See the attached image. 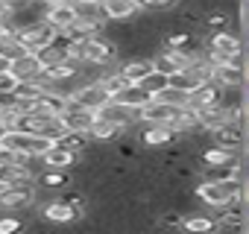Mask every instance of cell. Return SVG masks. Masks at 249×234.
I'll use <instances>...</instances> for the list:
<instances>
[{"label":"cell","instance_id":"15","mask_svg":"<svg viewBox=\"0 0 249 234\" xmlns=\"http://www.w3.org/2000/svg\"><path fill=\"white\" fill-rule=\"evenodd\" d=\"M41 217L47 222H73L76 219V211L62 196H50L47 202H41Z\"/></svg>","mask_w":249,"mask_h":234},{"label":"cell","instance_id":"24","mask_svg":"<svg viewBox=\"0 0 249 234\" xmlns=\"http://www.w3.org/2000/svg\"><path fill=\"white\" fill-rule=\"evenodd\" d=\"M56 144H62V147H68L71 152L79 155V152L88 147V135H82V132H62V138H59Z\"/></svg>","mask_w":249,"mask_h":234},{"label":"cell","instance_id":"9","mask_svg":"<svg viewBox=\"0 0 249 234\" xmlns=\"http://www.w3.org/2000/svg\"><path fill=\"white\" fill-rule=\"evenodd\" d=\"M211 82L217 88H243V65L237 62L211 65Z\"/></svg>","mask_w":249,"mask_h":234},{"label":"cell","instance_id":"29","mask_svg":"<svg viewBox=\"0 0 249 234\" xmlns=\"http://www.w3.org/2000/svg\"><path fill=\"white\" fill-rule=\"evenodd\" d=\"M3 132H6V126H3V123H0V135H3Z\"/></svg>","mask_w":249,"mask_h":234},{"label":"cell","instance_id":"25","mask_svg":"<svg viewBox=\"0 0 249 234\" xmlns=\"http://www.w3.org/2000/svg\"><path fill=\"white\" fill-rule=\"evenodd\" d=\"M18 228H24V222L18 217H0V234H12Z\"/></svg>","mask_w":249,"mask_h":234},{"label":"cell","instance_id":"19","mask_svg":"<svg viewBox=\"0 0 249 234\" xmlns=\"http://www.w3.org/2000/svg\"><path fill=\"white\" fill-rule=\"evenodd\" d=\"M65 33H68V38H71L73 44H79V41H85V38H91V35H100V24H88V21H79V18H76Z\"/></svg>","mask_w":249,"mask_h":234},{"label":"cell","instance_id":"2","mask_svg":"<svg viewBox=\"0 0 249 234\" xmlns=\"http://www.w3.org/2000/svg\"><path fill=\"white\" fill-rule=\"evenodd\" d=\"M36 182H9L0 187V211H33L36 208Z\"/></svg>","mask_w":249,"mask_h":234},{"label":"cell","instance_id":"14","mask_svg":"<svg viewBox=\"0 0 249 234\" xmlns=\"http://www.w3.org/2000/svg\"><path fill=\"white\" fill-rule=\"evenodd\" d=\"M50 35H53V30H50V24H44V18L36 21V24H30V27H24V30H18V38L27 44L30 53L38 50V47H44L50 41Z\"/></svg>","mask_w":249,"mask_h":234},{"label":"cell","instance_id":"5","mask_svg":"<svg viewBox=\"0 0 249 234\" xmlns=\"http://www.w3.org/2000/svg\"><path fill=\"white\" fill-rule=\"evenodd\" d=\"M68 100H71L73 105H82V108L97 111V108L108 100V94H106V88H103L97 79H88V82H79V85L68 94Z\"/></svg>","mask_w":249,"mask_h":234},{"label":"cell","instance_id":"20","mask_svg":"<svg viewBox=\"0 0 249 234\" xmlns=\"http://www.w3.org/2000/svg\"><path fill=\"white\" fill-rule=\"evenodd\" d=\"M73 12L79 21H88V24H100L103 27V12H100V3H73Z\"/></svg>","mask_w":249,"mask_h":234},{"label":"cell","instance_id":"8","mask_svg":"<svg viewBox=\"0 0 249 234\" xmlns=\"http://www.w3.org/2000/svg\"><path fill=\"white\" fill-rule=\"evenodd\" d=\"M100 12L106 21H132L141 15L138 0H100Z\"/></svg>","mask_w":249,"mask_h":234},{"label":"cell","instance_id":"17","mask_svg":"<svg viewBox=\"0 0 249 234\" xmlns=\"http://www.w3.org/2000/svg\"><path fill=\"white\" fill-rule=\"evenodd\" d=\"M24 53H30V50H27V44L18 38V33H3V35H0V56H3L6 62H15V59H21Z\"/></svg>","mask_w":249,"mask_h":234},{"label":"cell","instance_id":"3","mask_svg":"<svg viewBox=\"0 0 249 234\" xmlns=\"http://www.w3.org/2000/svg\"><path fill=\"white\" fill-rule=\"evenodd\" d=\"M97 117H103V120L120 126L123 132H132V129L141 123V120H138V108H129V105H123V102H117V100H111V97L97 108Z\"/></svg>","mask_w":249,"mask_h":234},{"label":"cell","instance_id":"1","mask_svg":"<svg viewBox=\"0 0 249 234\" xmlns=\"http://www.w3.org/2000/svg\"><path fill=\"white\" fill-rule=\"evenodd\" d=\"M194 199L202 205L220 211L226 205H240L243 202V182L237 179H196L194 184Z\"/></svg>","mask_w":249,"mask_h":234},{"label":"cell","instance_id":"27","mask_svg":"<svg viewBox=\"0 0 249 234\" xmlns=\"http://www.w3.org/2000/svg\"><path fill=\"white\" fill-rule=\"evenodd\" d=\"M41 6H56V3H71V0H38Z\"/></svg>","mask_w":249,"mask_h":234},{"label":"cell","instance_id":"21","mask_svg":"<svg viewBox=\"0 0 249 234\" xmlns=\"http://www.w3.org/2000/svg\"><path fill=\"white\" fill-rule=\"evenodd\" d=\"M138 85H141L150 97H156L161 88H167V73H161V70H156V67H153V70H150V73H147Z\"/></svg>","mask_w":249,"mask_h":234},{"label":"cell","instance_id":"12","mask_svg":"<svg viewBox=\"0 0 249 234\" xmlns=\"http://www.w3.org/2000/svg\"><path fill=\"white\" fill-rule=\"evenodd\" d=\"M117 70H120V76L126 79V82L138 85V82L153 70V59H150V56H129V59H120Z\"/></svg>","mask_w":249,"mask_h":234},{"label":"cell","instance_id":"6","mask_svg":"<svg viewBox=\"0 0 249 234\" xmlns=\"http://www.w3.org/2000/svg\"><path fill=\"white\" fill-rule=\"evenodd\" d=\"M182 108L170 105V102H161V100H150L144 108H138V120L141 123H164V126H173V120L179 117Z\"/></svg>","mask_w":249,"mask_h":234},{"label":"cell","instance_id":"22","mask_svg":"<svg viewBox=\"0 0 249 234\" xmlns=\"http://www.w3.org/2000/svg\"><path fill=\"white\" fill-rule=\"evenodd\" d=\"M156 100H161V102H170V105H176V108H185V105H188V91L167 85V88H161V91L156 94Z\"/></svg>","mask_w":249,"mask_h":234},{"label":"cell","instance_id":"23","mask_svg":"<svg viewBox=\"0 0 249 234\" xmlns=\"http://www.w3.org/2000/svg\"><path fill=\"white\" fill-rule=\"evenodd\" d=\"M141 12H150V15H164V12H173L179 6V0H138Z\"/></svg>","mask_w":249,"mask_h":234},{"label":"cell","instance_id":"18","mask_svg":"<svg viewBox=\"0 0 249 234\" xmlns=\"http://www.w3.org/2000/svg\"><path fill=\"white\" fill-rule=\"evenodd\" d=\"M214 225H217V219L205 217V214H194V217L182 219V228L191 231V234H214Z\"/></svg>","mask_w":249,"mask_h":234},{"label":"cell","instance_id":"13","mask_svg":"<svg viewBox=\"0 0 249 234\" xmlns=\"http://www.w3.org/2000/svg\"><path fill=\"white\" fill-rule=\"evenodd\" d=\"M6 70L21 82V79H38V76L44 73V65L38 62V56H36V53H24L21 59L9 62V67H6Z\"/></svg>","mask_w":249,"mask_h":234},{"label":"cell","instance_id":"4","mask_svg":"<svg viewBox=\"0 0 249 234\" xmlns=\"http://www.w3.org/2000/svg\"><path fill=\"white\" fill-rule=\"evenodd\" d=\"M56 117H59V123H62L65 132H82V135H88V129H91V123H94L97 111L82 108V105H73V102L68 100V105H65Z\"/></svg>","mask_w":249,"mask_h":234},{"label":"cell","instance_id":"7","mask_svg":"<svg viewBox=\"0 0 249 234\" xmlns=\"http://www.w3.org/2000/svg\"><path fill=\"white\" fill-rule=\"evenodd\" d=\"M138 126H141L138 141L144 147H150V150H164L167 144L176 141V132L170 126H164V123H138Z\"/></svg>","mask_w":249,"mask_h":234},{"label":"cell","instance_id":"28","mask_svg":"<svg viewBox=\"0 0 249 234\" xmlns=\"http://www.w3.org/2000/svg\"><path fill=\"white\" fill-rule=\"evenodd\" d=\"M71 3H100V0H71Z\"/></svg>","mask_w":249,"mask_h":234},{"label":"cell","instance_id":"11","mask_svg":"<svg viewBox=\"0 0 249 234\" xmlns=\"http://www.w3.org/2000/svg\"><path fill=\"white\" fill-rule=\"evenodd\" d=\"M41 18L44 24H50L53 33H65L76 21V12H73V3H56V6H44Z\"/></svg>","mask_w":249,"mask_h":234},{"label":"cell","instance_id":"10","mask_svg":"<svg viewBox=\"0 0 249 234\" xmlns=\"http://www.w3.org/2000/svg\"><path fill=\"white\" fill-rule=\"evenodd\" d=\"M38 161H41V167H44V170H68V173H71V170L79 164V155H76V152H71V150H68V147H62V144H53V147L38 158Z\"/></svg>","mask_w":249,"mask_h":234},{"label":"cell","instance_id":"16","mask_svg":"<svg viewBox=\"0 0 249 234\" xmlns=\"http://www.w3.org/2000/svg\"><path fill=\"white\" fill-rule=\"evenodd\" d=\"M111 100H117V102H123V105H129V108H144L153 97L141 88V85H132V82H126L117 94H111Z\"/></svg>","mask_w":249,"mask_h":234},{"label":"cell","instance_id":"26","mask_svg":"<svg viewBox=\"0 0 249 234\" xmlns=\"http://www.w3.org/2000/svg\"><path fill=\"white\" fill-rule=\"evenodd\" d=\"M15 82H18V79H15L9 70H0V91H12V88H15Z\"/></svg>","mask_w":249,"mask_h":234}]
</instances>
